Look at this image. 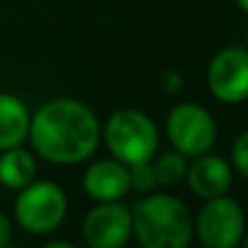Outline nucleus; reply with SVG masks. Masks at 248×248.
I'll return each mask as SVG.
<instances>
[{
	"instance_id": "f257e3e1",
	"label": "nucleus",
	"mask_w": 248,
	"mask_h": 248,
	"mask_svg": "<svg viewBox=\"0 0 248 248\" xmlns=\"http://www.w3.org/2000/svg\"><path fill=\"white\" fill-rule=\"evenodd\" d=\"M33 148L46 161L78 163L92 157L100 140V126L87 105L72 98L46 103L29 124Z\"/></svg>"
},
{
	"instance_id": "f03ea898",
	"label": "nucleus",
	"mask_w": 248,
	"mask_h": 248,
	"mask_svg": "<svg viewBox=\"0 0 248 248\" xmlns=\"http://www.w3.org/2000/svg\"><path fill=\"white\" fill-rule=\"evenodd\" d=\"M133 235L144 248H187L194 235V220L183 201L155 194L131 211Z\"/></svg>"
},
{
	"instance_id": "7ed1b4c3",
	"label": "nucleus",
	"mask_w": 248,
	"mask_h": 248,
	"mask_svg": "<svg viewBox=\"0 0 248 248\" xmlns=\"http://www.w3.org/2000/svg\"><path fill=\"white\" fill-rule=\"evenodd\" d=\"M105 141L118 161L124 166L150 161L159 144L155 122L137 109H122L109 118L105 126Z\"/></svg>"
},
{
	"instance_id": "20e7f679",
	"label": "nucleus",
	"mask_w": 248,
	"mask_h": 248,
	"mask_svg": "<svg viewBox=\"0 0 248 248\" xmlns=\"http://www.w3.org/2000/svg\"><path fill=\"white\" fill-rule=\"evenodd\" d=\"M68 201L59 185L50 181H31L20 189L16 201V218L29 233H50L63 222Z\"/></svg>"
},
{
	"instance_id": "39448f33",
	"label": "nucleus",
	"mask_w": 248,
	"mask_h": 248,
	"mask_svg": "<svg viewBox=\"0 0 248 248\" xmlns=\"http://www.w3.org/2000/svg\"><path fill=\"white\" fill-rule=\"evenodd\" d=\"M168 137L183 157H201L216 141V122L205 107L194 103L176 105L168 116Z\"/></svg>"
},
{
	"instance_id": "423d86ee",
	"label": "nucleus",
	"mask_w": 248,
	"mask_h": 248,
	"mask_svg": "<svg viewBox=\"0 0 248 248\" xmlns=\"http://www.w3.org/2000/svg\"><path fill=\"white\" fill-rule=\"evenodd\" d=\"M198 240L205 248H235L244 235V211L233 198H207L196 218Z\"/></svg>"
},
{
	"instance_id": "0eeeda50",
	"label": "nucleus",
	"mask_w": 248,
	"mask_h": 248,
	"mask_svg": "<svg viewBox=\"0 0 248 248\" xmlns=\"http://www.w3.org/2000/svg\"><path fill=\"white\" fill-rule=\"evenodd\" d=\"M207 85L222 103H244L248 96V52L244 48L229 46L220 50L207 70Z\"/></svg>"
},
{
	"instance_id": "6e6552de",
	"label": "nucleus",
	"mask_w": 248,
	"mask_h": 248,
	"mask_svg": "<svg viewBox=\"0 0 248 248\" xmlns=\"http://www.w3.org/2000/svg\"><path fill=\"white\" fill-rule=\"evenodd\" d=\"M133 235L131 209L118 201L96 205L83 222V237L90 248H122Z\"/></svg>"
},
{
	"instance_id": "1a4fd4ad",
	"label": "nucleus",
	"mask_w": 248,
	"mask_h": 248,
	"mask_svg": "<svg viewBox=\"0 0 248 248\" xmlns=\"http://www.w3.org/2000/svg\"><path fill=\"white\" fill-rule=\"evenodd\" d=\"M83 187L98 202L118 201L131 189L128 170L122 161H98L85 170Z\"/></svg>"
},
{
	"instance_id": "9d476101",
	"label": "nucleus",
	"mask_w": 248,
	"mask_h": 248,
	"mask_svg": "<svg viewBox=\"0 0 248 248\" xmlns=\"http://www.w3.org/2000/svg\"><path fill=\"white\" fill-rule=\"evenodd\" d=\"M187 183L194 194L202 198L222 196L231 187V168L216 155H201L192 166H187Z\"/></svg>"
},
{
	"instance_id": "9b49d317",
	"label": "nucleus",
	"mask_w": 248,
	"mask_h": 248,
	"mask_svg": "<svg viewBox=\"0 0 248 248\" xmlns=\"http://www.w3.org/2000/svg\"><path fill=\"white\" fill-rule=\"evenodd\" d=\"M29 124L26 105L11 94H0V150L22 146L29 135Z\"/></svg>"
},
{
	"instance_id": "f8f14e48",
	"label": "nucleus",
	"mask_w": 248,
	"mask_h": 248,
	"mask_svg": "<svg viewBox=\"0 0 248 248\" xmlns=\"http://www.w3.org/2000/svg\"><path fill=\"white\" fill-rule=\"evenodd\" d=\"M35 159L29 150L13 146L0 155V183L9 189H22L35 179Z\"/></svg>"
},
{
	"instance_id": "ddd939ff",
	"label": "nucleus",
	"mask_w": 248,
	"mask_h": 248,
	"mask_svg": "<svg viewBox=\"0 0 248 248\" xmlns=\"http://www.w3.org/2000/svg\"><path fill=\"white\" fill-rule=\"evenodd\" d=\"M153 170L157 185L174 187L187 174V161H185V157L181 153H166L153 163Z\"/></svg>"
},
{
	"instance_id": "4468645a",
	"label": "nucleus",
	"mask_w": 248,
	"mask_h": 248,
	"mask_svg": "<svg viewBox=\"0 0 248 248\" xmlns=\"http://www.w3.org/2000/svg\"><path fill=\"white\" fill-rule=\"evenodd\" d=\"M128 183H131V187L137 189V192H150V189L157 185L153 163H148V161L133 163L131 170H128Z\"/></svg>"
},
{
	"instance_id": "2eb2a0df",
	"label": "nucleus",
	"mask_w": 248,
	"mask_h": 248,
	"mask_svg": "<svg viewBox=\"0 0 248 248\" xmlns=\"http://www.w3.org/2000/svg\"><path fill=\"white\" fill-rule=\"evenodd\" d=\"M233 166L242 176L248 174V133H240L233 144Z\"/></svg>"
},
{
	"instance_id": "dca6fc26",
	"label": "nucleus",
	"mask_w": 248,
	"mask_h": 248,
	"mask_svg": "<svg viewBox=\"0 0 248 248\" xmlns=\"http://www.w3.org/2000/svg\"><path fill=\"white\" fill-rule=\"evenodd\" d=\"M11 235H13V229H11V222L4 214H0V248L7 246L11 242Z\"/></svg>"
},
{
	"instance_id": "f3484780",
	"label": "nucleus",
	"mask_w": 248,
	"mask_h": 248,
	"mask_svg": "<svg viewBox=\"0 0 248 248\" xmlns=\"http://www.w3.org/2000/svg\"><path fill=\"white\" fill-rule=\"evenodd\" d=\"M42 248H74V246L68 244V242H48V244H44Z\"/></svg>"
},
{
	"instance_id": "a211bd4d",
	"label": "nucleus",
	"mask_w": 248,
	"mask_h": 248,
	"mask_svg": "<svg viewBox=\"0 0 248 248\" xmlns=\"http://www.w3.org/2000/svg\"><path fill=\"white\" fill-rule=\"evenodd\" d=\"M235 4L242 9V11H248V0H235Z\"/></svg>"
},
{
	"instance_id": "6ab92c4d",
	"label": "nucleus",
	"mask_w": 248,
	"mask_h": 248,
	"mask_svg": "<svg viewBox=\"0 0 248 248\" xmlns=\"http://www.w3.org/2000/svg\"><path fill=\"white\" fill-rule=\"evenodd\" d=\"M2 248H13V246H9V244H7V246H2Z\"/></svg>"
}]
</instances>
